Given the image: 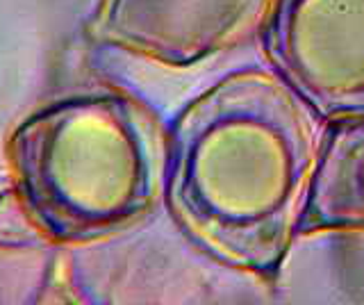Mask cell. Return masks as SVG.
I'll return each mask as SVG.
<instances>
[{
  "instance_id": "cell-7",
  "label": "cell",
  "mask_w": 364,
  "mask_h": 305,
  "mask_svg": "<svg viewBox=\"0 0 364 305\" xmlns=\"http://www.w3.org/2000/svg\"><path fill=\"white\" fill-rule=\"evenodd\" d=\"M39 305H87V303H82L80 299H75L68 289L57 287V289L46 291V296L39 301Z\"/></svg>"
},
{
  "instance_id": "cell-2",
  "label": "cell",
  "mask_w": 364,
  "mask_h": 305,
  "mask_svg": "<svg viewBox=\"0 0 364 305\" xmlns=\"http://www.w3.org/2000/svg\"><path fill=\"white\" fill-rule=\"evenodd\" d=\"M9 178L48 244L105 240L162 194L164 134L139 98L102 85L23 117L5 141Z\"/></svg>"
},
{
  "instance_id": "cell-6",
  "label": "cell",
  "mask_w": 364,
  "mask_h": 305,
  "mask_svg": "<svg viewBox=\"0 0 364 305\" xmlns=\"http://www.w3.org/2000/svg\"><path fill=\"white\" fill-rule=\"evenodd\" d=\"M43 232L9 176H0V248L43 246Z\"/></svg>"
},
{
  "instance_id": "cell-4",
  "label": "cell",
  "mask_w": 364,
  "mask_h": 305,
  "mask_svg": "<svg viewBox=\"0 0 364 305\" xmlns=\"http://www.w3.org/2000/svg\"><path fill=\"white\" fill-rule=\"evenodd\" d=\"M269 0H98L87 37L166 69H189L259 30Z\"/></svg>"
},
{
  "instance_id": "cell-3",
  "label": "cell",
  "mask_w": 364,
  "mask_h": 305,
  "mask_svg": "<svg viewBox=\"0 0 364 305\" xmlns=\"http://www.w3.org/2000/svg\"><path fill=\"white\" fill-rule=\"evenodd\" d=\"M257 35L271 73L316 119L364 117V0H269Z\"/></svg>"
},
{
  "instance_id": "cell-1",
  "label": "cell",
  "mask_w": 364,
  "mask_h": 305,
  "mask_svg": "<svg viewBox=\"0 0 364 305\" xmlns=\"http://www.w3.org/2000/svg\"><path fill=\"white\" fill-rule=\"evenodd\" d=\"M316 117L271 71L223 75L164 134L162 194L205 251L278 280L314 171Z\"/></svg>"
},
{
  "instance_id": "cell-5",
  "label": "cell",
  "mask_w": 364,
  "mask_h": 305,
  "mask_svg": "<svg viewBox=\"0 0 364 305\" xmlns=\"http://www.w3.org/2000/svg\"><path fill=\"white\" fill-rule=\"evenodd\" d=\"M364 232V117L326 121L296 240Z\"/></svg>"
}]
</instances>
